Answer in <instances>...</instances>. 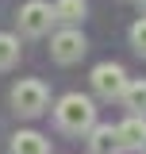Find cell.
Returning a JSON list of instances; mask_svg holds the SVG:
<instances>
[{
	"label": "cell",
	"mask_w": 146,
	"mask_h": 154,
	"mask_svg": "<svg viewBox=\"0 0 146 154\" xmlns=\"http://www.w3.org/2000/svg\"><path fill=\"white\" fill-rule=\"evenodd\" d=\"M58 123L65 127V131L81 135V131H92V123H96V108H92L89 96L81 93H69L58 100Z\"/></svg>",
	"instance_id": "6da1fadb"
},
{
	"label": "cell",
	"mask_w": 146,
	"mask_h": 154,
	"mask_svg": "<svg viewBox=\"0 0 146 154\" xmlns=\"http://www.w3.org/2000/svg\"><path fill=\"white\" fill-rule=\"evenodd\" d=\"M46 100H50V93H46V85L35 81V77L19 81L16 89H12V104H16L19 116H38L42 108H46Z\"/></svg>",
	"instance_id": "7a4b0ae2"
},
{
	"label": "cell",
	"mask_w": 146,
	"mask_h": 154,
	"mask_svg": "<svg viewBox=\"0 0 146 154\" xmlns=\"http://www.w3.org/2000/svg\"><path fill=\"white\" fill-rule=\"evenodd\" d=\"M50 23H54V8L46 0H31L19 8V31L23 35H46Z\"/></svg>",
	"instance_id": "3957f363"
},
{
	"label": "cell",
	"mask_w": 146,
	"mask_h": 154,
	"mask_svg": "<svg viewBox=\"0 0 146 154\" xmlns=\"http://www.w3.org/2000/svg\"><path fill=\"white\" fill-rule=\"evenodd\" d=\"M92 89H96L100 96H123V89H127V73H123V66H115V62L96 66V69H92Z\"/></svg>",
	"instance_id": "277c9868"
},
{
	"label": "cell",
	"mask_w": 146,
	"mask_h": 154,
	"mask_svg": "<svg viewBox=\"0 0 146 154\" xmlns=\"http://www.w3.org/2000/svg\"><path fill=\"white\" fill-rule=\"evenodd\" d=\"M85 50H89V42H85L81 31H58L54 42H50V54H54L62 66H69V62H77V58H85Z\"/></svg>",
	"instance_id": "5b68a950"
},
{
	"label": "cell",
	"mask_w": 146,
	"mask_h": 154,
	"mask_svg": "<svg viewBox=\"0 0 146 154\" xmlns=\"http://www.w3.org/2000/svg\"><path fill=\"white\" fill-rule=\"evenodd\" d=\"M115 143L119 146H142L146 143V119L142 116H131L127 123H119L115 127Z\"/></svg>",
	"instance_id": "8992f818"
},
{
	"label": "cell",
	"mask_w": 146,
	"mask_h": 154,
	"mask_svg": "<svg viewBox=\"0 0 146 154\" xmlns=\"http://www.w3.org/2000/svg\"><path fill=\"white\" fill-rule=\"evenodd\" d=\"M12 154H50V143L38 131H19L12 139Z\"/></svg>",
	"instance_id": "52a82bcc"
},
{
	"label": "cell",
	"mask_w": 146,
	"mask_h": 154,
	"mask_svg": "<svg viewBox=\"0 0 146 154\" xmlns=\"http://www.w3.org/2000/svg\"><path fill=\"white\" fill-rule=\"evenodd\" d=\"M89 146H92V154H115V131L111 127H92V139H89Z\"/></svg>",
	"instance_id": "ba28073f"
},
{
	"label": "cell",
	"mask_w": 146,
	"mask_h": 154,
	"mask_svg": "<svg viewBox=\"0 0 146 154\" xmlns=\"http://www.w3.org/2000/svg\"><path fill=\"white\" fill-rule=\"evenodd\" d=\"M123 100H127V108L135 116H146V81H131L123 89Z\"/></svg>",
	"instance_id": "9c48e42d"
},
{
	"label": "cell",
	"mask_w": 146,
	"mask_h": 154,
	"mask_svg": "<svg viewBox=\"0 0 146 154\" xmlns=\"http://www.w3.org/2000/svg\"><path fill=\"white\" fill-rule=\"evenodd\" d=\"M54 19H65V23L85 19V0H58L54 4Z\"/></svg>",
	"instance_id": "30bf717a"
},
{
	"label": "cell",
	"mask_w": 146,
	"mask_h": 154,
	"mask_svg": "<svg viewBox=\"0 0 146 154\" xmlns=\"http://www.w3.org/2000/svg\"><path fill=\"white\" fill-rule=\"evenodd\" d=\"M16 62H19V38L0 35V69H12Z\"/></svg>",
	"instance_id": "8fae6325"
},
{
	"label": "cell",
	"mask_w": 146,
	"mask_h": 154,
	"mask_svg": "<svg viewBox=\"0 0 146 154\" xmlns=\"http://www.w3.org/2000/svg\"><path fill=\"white\" fill-rule=\"evenodd\" d=\"M131 42H135V50H138V54H146V16L131 27Z\"/></svg>",
	"instance_id": "7c38bea8"
},
{
	"label": "cell",
	"mask_w": 146,
	"mask_h": 154,
	"mask_svg": "<svg viewBox=\"0 0 146 154\" xmlns=\"http://www.w3.org/2000/svg\"><path fill=\"white\" fill-rule=\"evenodd\" d=\"M138 8H142V16H146V0H138Z\"/></svg>",
	"instance_id": "4fadbf2b"
},
{
	"label": "cell",
	"mask_w": 146,
	"mask_h": 154,
	"mask_svg": "<svg viewBox=\"0 0 146 154\" xmlns=\"http://www.w3.org/2000/svg\"><path fill=\"white\" fill-rule=\"evenodd\" d=\"M142 146H146V143H142Z\"/></svg>",
	"instance_id": "5bb4252c"
}]
</instances>
